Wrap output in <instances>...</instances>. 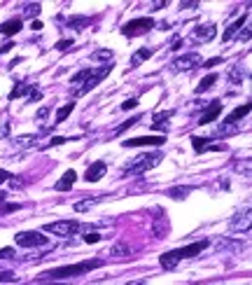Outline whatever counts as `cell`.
Here are the masks:
<instances>
[{
	"label": "cell",
	"instance_id": "cell-27",
	"mask_svg": "<svg viewBox=\"0 0 252 285\" xmlns=\"http://www.w3.org/2000/svg\"><path fill=\"white\" fill-rule=\"evenodd\" d=\"M30 89H33V87H30V85H17L12 91H10V96H7V98H10V101H14V98L24 96L26 91H30Z\"/></svg>",
	"mask_w": 252,
	"mask_h": 285
},
{
	"label": "cell",
	"instance_id": "cell-9",
	"mask_svg": "<svg viewBox=\"0 0 252 285\" xmlns=\"http://www.w3.org/2000/svg\"><path fill=\"white\" fill-rule=\"evenodd\" d=\"M213 138H198V136H192V145L194 150L201 154V152H224L227 145L224 143H210Z\"/></svg>",
	"mask_w": 252,
	"mask_h": 285
},
{
	"label": "cell",
	"instance_id": "cell-7",
	"mask_svg": "<svg viewBox=\"0 0 252 285\" xmlns=\"http://www.w3.org/2000/svg\"><path fill=\"white\" fill-rule=\"evenodd\" d=\"M201 66V56L196 54V52H192V54H185V56H178V59L171 63V70L173 73H182V70H192V68Z\"/></svg>",
	"mask_w": 252,
	"mask_h": 285
},
{
	"label": "cell",
	"instance_id": "cell-29",
	"mask_svg": "<svg viewBox=\"0 0 252 285\" xmlns=\"http://www.w3.org/2000/svg\"><path fill=\"white\" fill-rule=\"evenodd\" d=\"M40 98H42V91L33 87V89L28 91V96H26V103H35V101H40Z\"/></svg>",
	"mask_w": 252,
	"mask_h": 285
},
{
	"label": "cell",
	"instance_id": "cell-42",
	"mask_svg": "<svg viewBox=\"0 0 252 285\" xmlns=\"http://www.w3.org/2000/svg\"><path fill=\"white\" fill-rule=\"evenodd\" d=\"M49 117V108H40L37 110V119H47Z\"/></svg>",
	"mask_w": 252,
	"mask_h": 285
},
{
	"label": "cell",
	"instance_id": "cell-16",
	"mask_svg": "<svg viewBox=\"0 0 252 285\" xmlns=\"http://www.w3.org/2000/svg\"><path fill=\"white\" fill-rule=\"evenodd\" d=\"M245 19H247V12L243 14V17H240V19H236L234 24H231L227 30H224V33H222V40H224V43H227V40H231V37H234L236 33H238L240 28H243V24H245Z\"/></svg>",
	"mask_w": 252,
	"mask_h": 285
},
{
	"label": "cell",
	"instance_id": "cell-20",
	"mask_svg": "<svg viewBox=\"0 0 252 285\" xmlns=\"http://www.w3.org/2000/svg\"><path fill=\"white\" fill-rule=\"evenodd\" d=\"M152 54H154V49H147V47L138 49V52H136V54L131 56V68H138L140 63H143V61H147Z\"/></svg>",
	"mask_w": 252,
	"mask_h": 285
},
{
	"label": "cell",
	"instance_id": "cell-44",
	"mask_svg": "<svg viewBox=\"0 0 252 285\" xmlns=\"http://www.w3.org/2000/svg\"><path fill=\"white\" fill-rule=\"evenodd\" d=\"M30 28H33V30H40V28H42V21H35V19H33V21H30Z\"/></svg>",
	"mask_w": 252,
	"mask_h": 285
},
{
	"label": "cell",
	"instance_id": "cell-41",
	"mask_svg": "<svg viewBox=\"0 0 252 285\" xmlns=\"http://www.w3.org/2000/svg\"><path fill=\"white\" fill-rule=\"evenodd\" d=\"M217 63H222V56H217V59H210V61H205L203 66H205V68H213V66H217Z\"/></svg>",
	"mask_w": 252,
	"mask_h": 285
},
{
	"label": "cell",
	"instance_id": "cell-15",
	"mask_svg": "<svg viewBox=\"0 0 252 285\" xmlns=\"http://www.w3.org/2000/svg\"><path fill=\"white\" fill-rule=\"evenodd\" d=\"M75 180H77V173L70 169V171H66V173H63V178H61V180L54 185V189H56V192H66V189H70L72 185H75Z\"/></svg>",
	"mask_w": 252,
	"mask_h": 285
},
{
	"label": "cell",
	"instance_id": "cell-18",
	"mask_svg": "<svg viewBox=\"0 0 252 285\" xmlns=\"http://www.w3.org/2000/svg\"><path fill=\"white\" fill-rule=\"evenodd\" d=\"M35 143H37V136H30V134L17 136V138H14V145H17L19 150H28V147H35Z\"/></svg>",
	"mask_w": 252,
	"mask_h": 285
},
{
	"label": "cell",
	"instance_id": "cell-32",
	"mask_svg": "<svg viewBox=\"0 0 252 285\" xmlns=\"http://www.w3.org/2000/svg\"><path fill=\"white\" fill-rule=\"evenodd\" d=\"M234 169L238 171V173H240V171H243L245 176H250V159H243V164H240V161H238V164H236Z\"/></svg>",
	"mask_w": 252,
	"mask_h": 285
},
{
	"label": "cell",
	"instance_id": "cell-40",
	"mask_svg": "<svg viewBox=\"0 0 252 285\" xmlns=\"http://www.w3.org/2000/svg\"><path fill=\"white\" fill-rule=\"evenodd\" d=\"M103 238V234H87V236H84V241L87 243H98Z\"/></svg>",
	"mask_w": 252,
	"mask_h": 285
},
{
	"label": "cell",
	"instance_id": "cell-21",
	"mask_svg": "<svg viewBox=\"0 0 252 285\" xmlns=\"http://www.w3.org/2000/svg\"><path fill=\"white\" fill-rule=\"evenodd\" d=\"M215 82H217V73H210L208 77H203L201 82H198V87L194 91H196V94H203V91L213 89V85H215Z\"/></svg>",
	"mask_w": 252,
	"mask_h": 285
},
{
	"label": "cell",
	"instance_id": "cell-25",
	"mask_svg": "<svg viewBox=\"0 0 252 285\" xmlns=\"http://www.w3.org/2000/svg\"><path fill=\"white\" fill-rule=\"evenodd\" d=\"M91 19L89 17H70L68 19V26L70 28H84V26H89Z\"/></svg>",
	"mask_w": 252,
	"mask_h": 285
},
{
	"label": "cell",
	"instance_id": "cell-26",
	"mask_svg": "<svg viewBox=\"0 0 252 285\" xmlns=\"http://www.w3.org/2000/svg\"><path fill=\"white\" fill-rule=\"evenodd\" d=\"M187 194H192V187H173V189H168V196H173V199H185Z\"/></svg>",
	"mask_w": 252,
	"mask_h": 285
},
{
	"label": "cell",
	"instance_id": "cell-17",
	"mask_svg": "<svg viewBox=\"0 0 252 285\" xmlns=\"http://www.w3.org/2000/svg\"><path fill=\"white\" fill-rule=\"evenodd\" d=\"M250 112V103H245V105H240V108H236L231 115L227 117V119L222 121V124H238V119H243V117Z\"/></svg>",
	"mask_w": 252,
	"mask_h": 285
},
{
	"label": "cell",
	"instance_id": "cell-46",
	"mask_svg": "<svg viewBox=\"0 0 252 285\" xmlns=\"http://www.w3.org/2000/svg\"><path fill=\"white\" fill-rule=\"evenodd\" d=\"M5 199H7V192H3V189H0V203H3Z\"/></svg>",
	"mask_w": 252,
	"mask_h": 285
},
{
	"label": "cell",
	"instance_id": "cell-3",
	"mask_svg": "<svg viewBox=\"0 0 252 285\" xmlns=\"http://www.w3.org/2000/svg\"><path fill=\"white\" fill-rule=\"evenodd\" d=\"M163 154L161 152H152V154H138L136 159H131L129 164L124 166V176H143V173H147L150 169H154V166L161 164Z\"/></svg>",
	"mask_w": 252,
	"mask_h": 285
},
{
	"label": "cell",
	"instance_id": "cell-43",
	"mask_svg": "<svg viewBox=\"0 0 252 285\" xmlns=\"http://www.w3.org/2000/svg\"><path fill=\"white\" fill-rule=\"evenodd\" d=\"M12 47H14L12 43H5V45H3V47H0V54H5V52H10V49H12Z\"/></svg>",
	"mask_w": 252,
	"mask_h": 285
},
{
	"label": "cell",
	"instance_id": "cell-8",
	"mask_svg": "<svg viewBox=\"0 0 252 285\" xmlns=\"http://www.w3.org/2000/svg\"><path fill=\"white\" fill-rule=\"evenodd\" d=\"M163 143H166V136H140V138H129V140H124L121 145H124V147H145V145L159 147V145H163Z\"/></svg>",
	"mask_w": 252,
	"mask_h": 285
},
{
	"label": "cell",
	"instance_id": "cell-14",
	"mask_svg": "<svg viewBox=\"0 0 252 285\" xmlns=\"http://www.w3.org/2000/svg\"><path fill=\"white\" fill-rule=\"evenodd\" d=\"M21 17H14V19H10V21H5V24H0V35H7V37H12V35H17L19 30H21Z\"/></svg>",
	"mask_w": 252,
	"mask_h": 285
},
{
	"label": "cell",
	"instance_id": "cell-24",
	"mask_svg": "<svg viewBox=\"0 0 252 285\" xmlns=\"http://www.w3.org/2000/svg\"><path fill=\"white\" fill-rule=\"evenodd\" d=\"M91 59L94 61H112L114 59V52L112 49H98V52H94V54H91Z\"/></svg>",
	"mask_w": 252,
	"mask_h": 285
},
{
	"label": "cell",
	"instance_id": "cell-45",
	"mask_svg": "<svg viewBox=\"0 0 252 285\" xmlns=\"http://www.w3.org/2000/svg\"><path fill=\"white\" fill-rule=\"evenodd\" d=\"M243 40H245V43H247V40H250V28H245V30H243Z\"/></svg>",
	"mask_w": 252,
	"mask_h": 285
},
{
	"label": "cell",
	"instance_id": "cell-28",
	"mask_svg": "<svg viewBox=\"0 0 252 285\" xmlns=\"http://www.w3.org/2000/svg\"><path fill=\"white\" fill-rule=\"evenodd\" d=\"M240 79H243V70H240L238 66H234L229 70V82H231V85H240Z\"/></svg>",
	"mask_w": 252,
	"mask_h": 285
},
{
	"label": "cell",
	"instance_id": "cell-47",
	"mask_svg": "<svg viewBox=\"0 0 252 285\" xmlns=\"http://www.w3.org/2000/svg\"><path fill=\"white\" fill-rule=\"evenodd\" d=\"M126 285H145V280L140 278V280H133V283H126Z\"/></svg>",
	"mask_w": 252,
	"mask_h": 285
},
{
	"label": "cell",
	"instance_id": "cell-35",
	"mask_svg": "<svg viewBox=\"0 0 252 285\" xmlns=\"http://www.w3.org/2000/svg\"><path fill=\"white\" fill-rule=\"evenodd\" d=\"M0 280H17V273L14 271H7V269H3V271H0Z\"/></svg>",
	"mask_w": 252,
	"mask_h": 285
},
{
	"label": "cell",
	"instance_id": "cell-36",
	"mask_svg": "<svg viewBox=\"0 0 252 285\" xmlns=\"http://www.w3.org/2000/svg\"><path fill=\"white\" fill-rule=\"evenodd\" d=\"M138 105V98H126L124 103H121V110H133Z\"/></svg>",
	"mask_w": 252,
	"mask_h": 285
},
{
	"label": "cell",
	"instance_id": "cell-34",
	"mask_svg": "<svg viewBox=\"0 0 252 285\" xmlns=\"http://www.w3.org/2000/svg\"><path fill=\"white\" fill-rule=\"evenodd\" d=\"M70 138H66V136H54V138L47 143V147H52V145H63V143H68Z\"/></svg>",
	"mask_w": 252,
	"mask_h": 285
},
{
	"label": "cell",
	"instance_id": "cell-6",
	"mask_svg": "<svg viewBox=\"0 0 252 285\" xmlns=\"http://www.w3.org/2000/svg\"><path fill=\"white\" fill-rule=\"evenodd\" d=\"M14 243L21 248H35V246H47L49 238L40 231H19V234H14Z\"/></svg>",
	"mask_w": 252,
	"mask_h": 285
},
{
	"label": "cell",
	"instance_id": "cell-33",
	"mask_svg": "<svg viewBox=\"0 0 252 285\" xmlns=\"http://www.w3.org/2000/svg\"><path fill=\"white\" fill-rule=\"evenodd\" d=\"M138 121H140V117H131V119L126 121V124H121V127H119V129H117V131H114V134L119 136V134H121V131H126V129H129V127H133V124H138Z\"/></svg>",
	"mask_w": 252,
	"mask_h": 285
},
{
	"label": "cell",
	"instance_id": "cell-39",
	"mask_svg": "<svg viewBox=\"0 0 252 285\" xmlns=\"http://www.w3.org/2000/svg\"><path fill=\"white\" fill-rule=\"evenodd\" d=\"M12 173H10V171H5V169H0V185H3V182H7V180H12Z\"/></svg>",
	"mask_w": 252,
	"mask_h": 285
},
{
	"label": "cell",
	"instance_id": "cell-4",
	"mask_svg": "<svg viewBox=\"0 0 252 285\" xmlns=\"http://www.w3.org/2000/svg\"><path fill=\"white\" fill-rule=\"evenodd\" d=\"M154 26H156L154 19H150V17L131 19L129 24H124V28H121V35H126V37H138V35H145V33H150Z\"/></svg>",
	"mask_w": 252,
	"mask_h": 285
},
{
	"label": "cell",
	"instance_id": "cell-48",
	"mask_svg": "<svg viewBox=\"0 0 252 285\" xmlns=\"http://www.w3.org/2000/svg\"><path fill=\"white\" fill-rule=\"evenodd\" d=\"M47 285H66V283H47Z\"/></svg>",
	"mask_w": 252,
	"mask_h": 285
},
{
	"label": "cell",
	"instance_id": "cell-13",
	"mask_svg": "<svg viewBox=\"0 0 252 285\" xmlns=\"http://www.w3.org/2000/svg\"><path fill=\"white\" fill-rule=\"evenodd\" d=\"M217 35V28L215 24H201L194 28V40H198V43H210V40H215Z\"/></svg>",
	"mask_w": 252,
	"mask_h": 285
},
{
	"label": "cell",
	"instance_id": "cell-1",
	"mask_svg": "<svg viewBox=\"0 0 252 285\" xmlns=\"http://www.w3.org/2000/svg\"><path fill=\"white\" fill-rule=\"evenodd\" d=\"M105 262L103 260H84V262H77V264H68V267H59V269H49V271H42L37 276V280H63V278H72V276H82V273L91 271V269H98L103 267Z\"/></svg>",
	"mask_w": 252,
	"mask_h": 285
},
{
	"label": "cell",
	"instance_id": "cell-19",
	"mask_svg": "<svg viewBox=\"0 0 252 285\" xmlns=\"http://www.w3.org/2000/svg\"><path fill=\"white\" fill-rule=\"evenodd\" d=\"M173 117V110H168V112H159V115H154V121H152V127L156 129V131H163V129H168V119Z\"/></svg>",
	"mask_w": 252,
	"mask_h": 285
},
{
	"label": "cell",
	"instance_id": "cell-5",
	"mask_svg": "<svg viewBox=\"0 0 252 285\" xmlns=\"http://www.w3.org/2000/svg\"><path fill=\"white\" fill-rule=\"evenodd\" d=\"M79 229H82V225H79L77 220H59V222L45 225V231H49V234H54V236H59V238H68V236H72V234H77Z\"/></svg>",
	"mask_w": 252,
	"mask_h": 285
},
{
	"label": "cell",
	"instance_id": "cell-2",
	"mask_svg": "<svg viewBox=\"0 0 252 285\" xmlns=\"http://www.w3.org/2000/svg\"><path fill=\"white\" fill-rule=\"evenodd\" d=\"M208 248V241H196L192 243V246H185V248H175V250H168V253H163L161 257H159V264H161L166 271H173L178 264H180V260H189V257H196L198 253H203V250Z\"/></svg>",
	"mask_w": 252,
	"mask_h": 285
},
{
	"label": "cell",
	"instance_id": "cell-31",
	"mask_svg": "<svg viewBox=\"0 0 252 285\" xmlns=\"http://www.w3.org/2000/svg\"><path fill=\"white\" fill-rule=\"evenodd\" d=\"M40 10H42V7L37 5V3H35V5H26L24 17H37V14H40Z\"/></svg>",
	"mask_w": 252,
	"mask_h": 285
},
{
	"label": "cell",
	"instance_id": "cell-10",
	"mask_svg": "<svg viewBox=\"0 0 252 285\" xmlns=\"http://www.w3.org/2000/svg\"><path fill=\"white\" fill-rule=\"evenodd\" d=\"M220 112H222V101H210V105H208V110H205L203 115L198 117V127H205V124H213V121L220 117Z\"/></svg>",
	"mask_w": 252,
	"mask_h": 285
},
{
	"label": "cell",
	"instance_id": "cell-22",
	"mask_svg": "<svg viewBox=\"0 0 252 285\" xmlns=\"http://www.w3.org/2000/svg\"><path fill=\"white\" fill-rule=\"evenodd\" d=\"M98 201H101V196H96V199H84V201H77L75 206H72V211L75 213H84V211H91V208L96 206Z\"/></svg>",
	"mask_w": 252,
	"mask_h": 285
},
{
	"label": "cell",
	"instance_id": "cell-37",
	"mask_svg": "<svg viewBox=\"0 0 252 285\" xmlns=\"http://www.w3.org/2000/svg\"><path fill=\"white\" fill-rule=\"evenodd\" d=\"M14 250L12 248H0V260H12Z\"/></svg>",
	"mask_w": 252,
	"mask_h": 285
},
{
	"label": "cell",
	"instance_id": "cell-38",
	"mask_svg": "<svg viewBox=\"0 0 252 285\" xmlns=\"http://www.w3.org/2000/svg\"><path fill=\"white\" fill-rule=\"evenodd\" d=\"M72 45H75L72 40H61V43L56 45V49H59V52H68V49H70Z\"/></svg>",
	"mask_w": 252,
	"mask_h": 285
},
{
	"label": "cell",
	"instance_id": "cell-11",
	"mask_svg": "<svg viewBox=\"0 0 252 285\" xmlns=\"http://www.w3.org/2000/svg\"><path fill=\"white\" fill-rule=\"evenodd\" d=\"M252 225V215L250 211H245L243 215H236L231 222H229V234H238V231H247Z\"/></svg>",
	"mask_w": 252,
	"mask_h": 285
},
{
	"label": "cell",
	"instance_id": "cell-30",
	"mask_svg": "<svg viewBox=\"0 0 252 285\" xmlns=\"http://www.w3.org/2000/svg\"><path fill=\"white\" fill-rule=\"evenodd\" d=\"M126 253H129L126 246H114V248H110V257H124Z\"/></svg>",
	"mask_w": 252,
	"mask_h": 285
},
{
	"label": "cell",
	"instance_id": "cell-12",
	"mask_svg": "<svg viewBox=\"0 0 252 285\" xmlns=\"http://www.w3.org/2000/svg\"><path fill=\"white\" fill-rule=\"evenodd\" d=\"M105 171H108V164H105L103 159H98V161H94V164L87 169V173H84V180H87V182H98L103 176H105Z\"/></svg>",
	"mask_w": 252,
	"mask_h": 285
},
{
	"label": "cell",
	"instance_id": "cell-23",
	"mask_svg": "<svg viewBox=\"0 0 252 285\" xmlns=\"http://www.w3.org/2000/svg\"><path fill=\"white\" fill-rule=\"evenodd\" d=\"M72 108H75V103H66L63 108L56 110V121H54V124H63V121L68 119V115L72 112Z\"/></svg>",
	"mask_w": 252,
	"mask_h": 285
}]
</instances>
